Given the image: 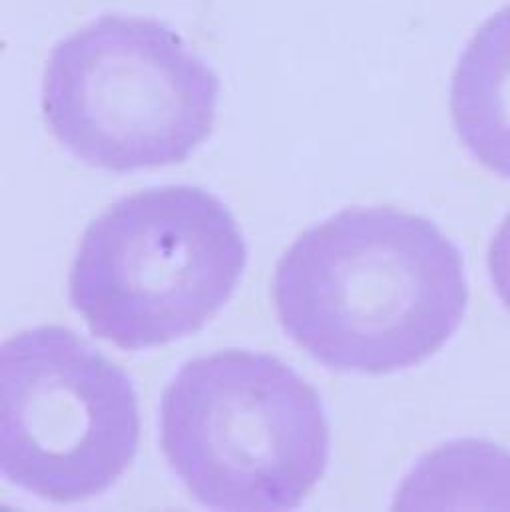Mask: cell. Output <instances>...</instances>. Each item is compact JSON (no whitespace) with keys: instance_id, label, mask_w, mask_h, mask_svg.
Returning <instances> with one entry per match:
<instances>
[{"instance_id":"obj_1","label":"cell","mask_w":510,"mask_h":512,"mask_svg":"<svg viewBox=\"0 0 510 512\" xmlns=\"http://www.w3.org/2000/svg\"><path fill=\"white\" fill-rule=\"evenodd\" d=\"M273 295L303 351L367 375L435 355L469 303L453 242L431 220L395 208L345 210L305 232L277 263Z\"/></svg>"},{"instance_id":"obj_2","label":"cell","mask_w":510,"mask_h":512,"mask_svg":"<svg viewBox=\"0 0 510 512\" xmlns=\"http://www.w3.org/2000/svg\"><path fill=\"white\" fill-rule=\"evenodd\" d=\"M160 421L170 467L210 509H295L327 469L321 397L265 353L228 349L186 363L164 391Z\"/></svg>"},{"instance_id":"obj_3","label":"cell","mask_w":510,"mask_h":512,"mask_svg":"<svg viewBox=\"0 0 510 512\" xmlns=\"http://www.w3.org/2000/svg\"><path fill=\"white\" fill-rule=\"evenodd\" d=\"M246 261V240L216 196L152 188L90 224L70 269V299L96 337L148 349L200 331L232 297Z\"/></svg>"},{"instance_id":"obj_4","label":"cell","mask_w":510,"mask_h":512,"mask_svg":"<svg viewBox=\"0 0 510 512\" xmlns=\"http://www.w3.org/2000/svg\"><path fill=\"white\" fill-rule=\"evenodd\" d=\"M216 72L168 24L104 16L62 40L42 80V110L78 160L132 172L188 160L214 130Z\"/></svg>"},{"instance_id":"obj_5","label":"cell","mask_w":510,"mask_h":512,"mask_svg":"<svg viewBox=\"0 0 510 512\" xmlns=\"http://www.w3.org/2000/svg\"><path fill=\"white\" fill-rule=\"evenodd\" d=\"M140 415L128 375L64 327H36L0 351V469L58 505L108 491L132 465Z\"/></svg>"},{"instance_id":"obj_6","label":"cell","mask_w":510,"mask_h":512,"mask_svg":"<svg viewBox=\"0 0 510 512\" xmlns=\"http://www.w3.org/2000/svg\"><path fill=\"white\" fill-rule=\"evenodd\" d=\"M451 114L465 148L510 180V4L481 24L461 54Z\"/></svg>"},{"instance_id":"obj_7","label":"cell","mask_w":510,"mask_h":512,"mask_svg":"<svg viewBox=\"0 0 510 512\" xmlns=\"http://www.w3.org/2000/svg\"><path fill=\"white\" fill-rule=\"evenodd\" d=\"M403 497L417 507H510V455L491 443L467 441L431 455L409 479Z\"/></svg>"},{"instance_id":"obj_8","label":"cell","mask_w":510,"mask_h":512,"mask_svg":"<svg viewBox=\"0 0 510 512\" xmlns=\"http://www.w3.org/2000/svg\"><path fill=\"white\" fill-rule=\"evenodd\" d=\"M489 269L495 289L510 311V214L493 238L489 250Z\"/></svg>"}]
</instances>
